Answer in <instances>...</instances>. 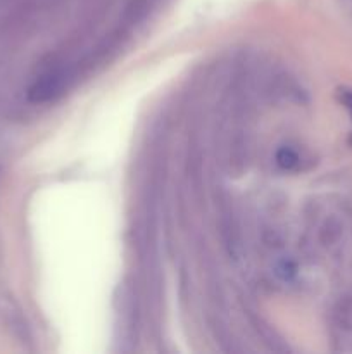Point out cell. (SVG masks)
I'll use <instances>...</instances> for the list:
<instances>
[{
  "instance_id": "6da1fadb",
  "label": "cell",
  "mask_w": 352,
  "mask_h": 354,
  "mask_svg": "<svg viewBox=\"0 0 352 354\" xmlns=\"http://www.w3.org/2000/svg\"><path fill=\"white\" fill-rule=\"evenodd\" d=\"M276 162H278L280 168L283 169H295L299 168L300 158L295 151L285 147L282 149V151H278V154H276Z\"/></svg>"
},
{
  "instance_id": "7a4b0ae2",
  "label": "cell",
  "mask_w": 352,
  "mask_h": 354,
  "mask_svg": "<svg viewBox=\"0 0 352 354\" xmlns=\"http://www.w3.org/2000/svg\"><path fill=\"white\" fill-rule=\"evenodd\" d=\"M340 100L352 114V90H342L340 92Z\"/></svg>"
}]
</instances>
